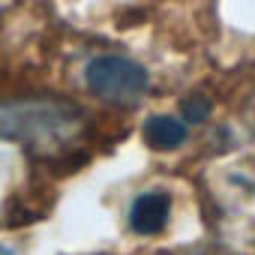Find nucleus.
<instances>
[{"label": "nucleus", "mask_w": 255, "mask_h": 255, "mask_svg": "<svg viewBox=\"0 0 255 255\" xmlns=\"http://www.w3.org/2000/svg\"><path fill=\"white\" fill-rule=\"evenodd\" d=\"M84 129V111L66 99L30 96L0 102V138L54 150Z\"/></svg>", "instance_id": "obj_1"}, {"label": "nucleus", "mask_w": 255, "mask_h": 255, "mask_svg": "<svg viewBox=\"0 0 255 255\" xmlns=\"http://www.w3.org/2000/svg\"><path fill=\"white\" fill-rule=\"evenodd\" d=\"M84 81L93 96H99L102 102H111V105H135L150 87L147 69L129 57H120V54L93 57L84 69Z\"/></svg>", "instance_id": "obj_2"}, {"label": "nucleus", "mask_w": 255, "mask_h": 255, "mask_svg": "<svg viewBox=\"0 0 255 255\" xmlns=\"http://www.w3.org/2000/svg\"><path fill=\"white\" fill-rule=\"evenodd\" d=\"M168 213H171V198L168 192H144L132 201V210H129V225L135 234H159L168 222Z\"/></svg>", "instance_id": "obj_3"}, {"label": "nucleus", "mask_w": 255, "mask_h": 255, "mask_svg": "<svg viewBox=\"0 0 255 255\" xmlns=\"http://www.w3.org/2000/svg\"><path fill=\"white\" fill-rule=\"evenodd\" d=\"M144 141L153 150H174L186 141V123L171 114H153L144 123Z\"/></svg>", "instance_id": "obj_4"}, {"label": "nucleus", "mask_w": 255, "mask_h": 255, "mask_svg": "<svg viewBox=\"0 0 255 255\" xmlns=\"http://www.w3.org/2000/svg\"><path fill=\"white\" fill-rule=\"evenodd\" d=\"M207 114H210V102L204 96H192V99L183 102V120L201 123V120H207Z\"/></svg>", "instance_id": "obj_5"}, {"label": "nucleus", "mask_w": 255, "mask_h": 255, "mask_svg": "<svg viewBox=\"0 0 255 255\" xmlns=\"http://www.w3.org/2000/svg\"><path fill=\"white\" fill-rule=\"evenodd\" d=\"M0 255H12V249H6V246H0Z\"/></svg>", "instance_id": "obj_6"}]
</instances>
